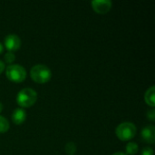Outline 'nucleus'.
Listing matches in <instances>:
<instances>
[{
  "instance_id": "nucleus-1",
  "label": "nucleus",
  "mask_w": 155,
  "mask_h": 155,
  "mask_svg": "<svg viewBox=\"0 0 155 155\" xmlns=\"http://www.w3.org/2000/svg\"><path fill=\"white\" fill-rule=\"evenodd\" d=\"M37 100V93L32 88H24L17 94L16 103L21 108H27L35 104Z\"/></svg>"
},
{
  "instance_id": "nucleus-2",
  "label": "nucleus",
  "mask_w": 155,
  "mask_h": 155,
  "mask_svg": "<svg viewBox=\"0 0 155 155\" xmlns=\"http://www.w3.org/2000/svg\"><path fill=\"white\" fill-rule=\"evenodd\" d=\"M31 78L38 84L47 83L51 77L52 73L51 70L45 64H35L30 70Z\"/></svg>"
},
{
  "instance_id": "nucleus-3",
  "label": "nucleus",
  "mask_w": 155,
  "mask_h": 155,
  "mask_svg": "<svg viewBox=\"0 0 155 155\" xmlns=\"http://www.w3.org/2000/svg\"><path fill=\"white\" fill-rule=\"evenodd\" d=\"M136 126L130 122H124L120 124L116 129H115V134L116 136L121 140V141H130L132 140L135 134H136Z\"/></svg>"
},
{
  "instance_id": "nucleus-4",
  "label": "nucleus",
  "mask_w": 155,
  "mask_h": 155,
  "mask_svg": "<svg viewBox=\"0 0 155 155\" xmlns=\"http://www.w3.org/2000/svg\"><path fill=\"white\" fill-rule=\"evenodd\" d=\"M6 77L15 83H22L26 78V71L20 64H9L5 69Z\"/></svg>"
},
{
  "instance_id": "nucleus-5",
  "label": "nucleus",
  "mask_w": 155,
  "mask_h": 155,
  "mask_svg": "<svg viewBox=\"0 0 155 155\" xmlns=\"http://www.w3.org/2000/svg\"><path fill=\"white\" fill-rule=\"evenodd\" d=\"M5 47L8 50V52H15L17 51L21 46V40L18 35L15 34H10L5 36L4 41Z\"/></svg>"
},
{
  "instance_id": "nucleus-6",
  "label": "nucleus",
  "mask_w": 155,
  "mask_h": 155,
  "mask_svg": "<svg viewBox=\"0 0 155 155\" xmlns=\"http://www.w3.org/2000/svg\"><path fill=\"white\" fill-rule=\"evenodd\" d=\"M112 5L113 4L110 0H94L92 2L93 9L100 15L108 13L112 8Z\"/></svg>"
},
{
  "instance_id": "nucleus-7",
  "label": "nucleus",
  "mask_w": 155,
  "mask_h": 155,
  "mask_svg": "<svg viewBox=\"0 0 155 155\" xmlns=\"http://www.w3.org/2000/svg\"><path fill=\"white\" fill-rule=\"evenodd\" d=\"M142 139L148 143H153L155 142V127L153 125H148L144 127L142 130L141 133Z\"/></svg>"
},
{
  "instance_id": "nucleus-8",
  "label": "nucleus",
  "mask_w": 155,
  "mask_h": 155,
  "mask_svg": "<svg viewBox=\"0 0 155 155\" xmlns=\"http://www.w3.org/2000/svg\"><path fill=\"white\" fill-rule=\"evenodd\" d=\"M26 119V112L23 108H16L12 114V121L15 124H22Z\"/></svg>"
},
{
  "instance_id": "nucleus-9",
  "label": "nucleus",
  "mask_w": 155,
  "mask_h": 155,
  "mask_svg": "<svg viewBox=\"0 0 155 155\" xmlns=\"http://www.w3.org/2000/svg\"><path fill=\"white\" fill-rule=\"evenodd\" d=\"M155 87L153 85L151 86L146 92H145V94H144V100H145V103L150 105L151 107H154L155 105Z\"/></svg>"
},
{
  "instance_id": "nucleus-10",
  "label": "nucleus",
  "mask_w": 155,
  "mask_h": 155,
  "mask_svg": "<svg viewBox=\"0 0 155 155\" xmlns=\"http://www.w3.org/2000/svg\"><path fill=\"white\" fill-rule=\"evenodd\" d=\"M125 150H126V154L134 155L138 153L139 147H138V144H137L136 143L131 142V143H129L126 145Z\"/></svg>"
},
{
  "instance_id": "nucleus-11",
  "label": "nucleus",
  "mask_w": 155,
  "mask_h": 155,
  "mask_svg": "<svg viewBox=\"0 0 155 155\" xmlns=\"http://www.w3.org/2000/svg\"><path fill=\"white\" fill-rule=\"evenodd\" d=\"M9 129V122L6 118L0 115V134H5Z\"/></svg>"
},
{
  "instance_id": "nucleus-12",
  "label": "nucleus",
  "mask_w": 155,
  "mask_h": 155,
  "mask_svg": "<svg viewBox=\"0 0 155 155\" xmlns=\"http://www.w3.org/2000/svg\"><path fill=\"white\" fill-rule=\"evenodd\" d=\"M65 152L66 153L69 155H73L76 152V144L73 142L67 143L65 145Z\"/></svg>"
},
{
  "instance_id": "nucleus-13",
  "label": "nucleus",
  "mask_w": 155,
  "mask_h": 155,
  "mask_svg": "<svg viewBox=\"0 0 155 155\" xmlns=\"http://www.w3.org/2000/svg\"><path fill=\"white\" fill-rule=\"evenodd\" d=\"M15 59V55L13 52H7L5 54V61L8 64H11Z\"/></svg>"
},
{
  "instance_id": "nucleus-14",
  "label": "nucleus",
  "mask_w": 155,
  "mask_h": 155,
  "mask_svg": "<svg viewBox=\"0 0 155 155\" xmlns=\"http://www.w3.org/2000/svg\"><path fill=\"white\" fill-rule=\"evenodd\" d=\"M142 155H153V150L151 147H145L142 151Z\"/></svg>"
},
{
  "instance_id": "nucleus-15",
  "label": "nucleus",
  "mask_w": 155,
  "mask_h": 155,
  "mask_svg": "<svg viewBox=\"0 0 155 155\" xmlns=\"http://www.w3.org/2000/svg\"><path fill=\"white\" fill-rule=\"evenodd\" d=\"M147 118H148V119H150L151 121H154L155 120L154 109H151V110L147 113Z\"/></svg>"
},
{
  "instance_id": "nucleus-16",
  "label": "nucleus",
  "mask_w": 155,
  "mask_h": 155,
  "mask_svg": "<svg viewBox=\"0 0 155 155\" xmlns=\"http://www.w3.org/2000/svg\"><path fill=\"white\" fill-rule=\"evenodd\" d=\"M5 70V64L3 63V61L0 60V74L4 72Z\"/></svg>"
},
{
  "instance_id": "nucleus-17",
  "label": "nucleus",
  "mask_w": 155,
  "mask_h": 155,
  "mask_svg": "<svg viewBox=\"0 0 155 155\" xmlns=\"http://www.w3.org/2000/svg\"><path fill=\"white\" fill-rule=\"evenodd\" d=\"M3 50H4V45H3V44L0 42V54L3 53Z\"/></svg>"
},
{
  "instance_id": "nucleus-18",
  "label": "nucleus",
  "mask_w": 155,
  "mask_h": 155,
  "mask_svg": "<svg viewBox=\"0 0 155 155\" xmlns=\"http://www.w3.org/2000/svg\"><path fill=\"white\" fill-rule=\"evenodd\" d=\"M113 155H127L124 153H122V152H118V153H114Z\"/></svg>"
},
{
  "instance_id": "nucleus-19",
  "label": "nucleus",
  "mask_w": 155,
  "mask_h": 155,
  "mask_svg": "<svg viewBox=\"0 0 155 155\" xmlns=\"http://www.w3.org/2000/svg\"><path fill=\"white\" fill-rule=\"evenodd\" d=\"M3 108H4V106H3V104H2V103L0 102V113L3 111Z\"/></svg>"
}]
</instances>
